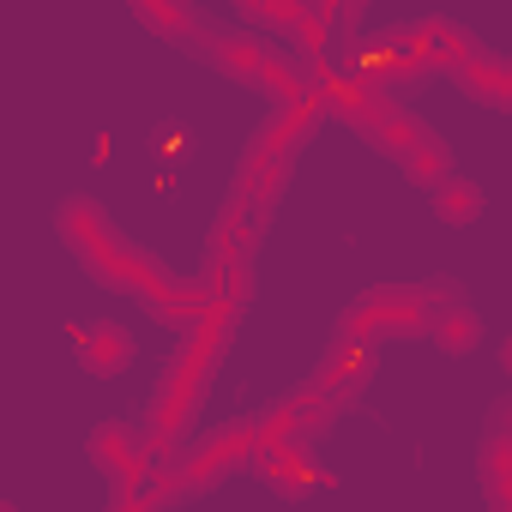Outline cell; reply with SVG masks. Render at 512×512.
Instances as JSON below:
<instances>
[{"instance_id":"9","label":"cell","mask_w":512,"mask_h":512,"mask_svg":"<svg viewBox=\"0 0 512 512\" xmlns=\"http://www.w3.org/2000/svg\"><path fill=\"white\" fill-rule=\"evenodd\" d=\"M434 217H440V223H476V217H482V193H476V181H464V175H440V181H434Z\"/></svg>"},{"instance_id":"1","label":"cell","mask_w":512,"mask_h":512,"mask_svg":"<svg viewBox=\"0 0 512 512\" xmlns=\"http://www.w3.org/2000/svg\"><path fill=\"white\" fill-rule=\"evenodd\" d=\"M55 223H61V241L79 253V266H85L91 278H103L109 290H133V296H145L151 308H169L163 272L145 260L133 241H121V229L109 223V211H103L97 199H85V193L67 199V205L55 211Z\"/></svg>"},{"instance_id":"4","label":"cell","mask_w":512,"mask_h":512,"mask_svg":"<svg viewBox=\"0 0 512 512\" xmlns=\"http://www.w3.org/2000/svg\"><path fill=\"white\" fill-rule=\"evenodd\" d=\"M362 326H368V338H410L428 326V302H422V290H374L356 308L350 332H362Z\"/></svg>"},{"instance_id":"10","label":"cell","mask_w":512,"mask_h":512,"mask_svg":"<svg viewBox=\"0 0 512 512\" xmlns=\"http://www.w3.org/2000/svg\"><path fill=\"white\" fill-rule=\"evenodd\" d=\"M0 512H19V506H13V500H0Z\"/></svg>"},{"instance_id":"6","label":"cell","mask_w":512,"mask_h":512,"mask_svg":"<svg viewBox=\"0 0 512 512\" xmlns=\"http://www.w3.org/2000/svg\"><path fill=\"white\" fill-rule=\"evenodd\" d=\"M91 458L109 464V470L121 476V494L139 482V440L127 434V422H103V428L91 434Z\"/></svg>"},{"instance_id":"2","label":"cell","mask_w":512,"mask_h":512,"mask_svg":"<svg viewBox=\"0 0 512 512\" xmlns=\"http://www.w3.org/2000/svg\"><path fill=\"white\" fill-rule=\"evenodd\" d=\"M374 139L416 175V181H440V175H452V157H446V145H440V133L428 127V121H416V115H404V109H392L380 127H374Z\"/></svg>"},{"instance_id":"5","label":"cell","mask_w":512,"mask_h":512,"mask_svg":"<svg viewBox=\"0 0 512 512\" xmlns=\"http://www.w3.org/2000/svg\"><path fill=\"white\" fill-rule=\"evenodd\" d=\"M73 350H79V362H85L91 374H115V368L133 362V338H127L121 326H109V320L79 326V332H73Z\"/></svg>"},{"instance_id":"3","label":"cell","mask_w":512,"mask_h":512,"mask_svg":"<svg viewBox=\"0 0 512 512\" xmlns=\"http://www.w3.org/2000/svg\"><path fill=\"white\" fill-rule=\"evenodd\" d=\"M422 302H428V338L446 350V356H464V350H476V338H482V326H476V314H470V302L458 296V284H428L422 290Z\"/></svg>"},{"instance_id":"8","label":"cell","mask_w":512,"mask_h":512,"mask_svg":"<svg viewBox=\"0 0 512 512\" xmlns=\"http://www.w3.org/2000/svg\"><path fill=\"white\" fill-rule=\"evenodd\" d=\"M506 404H494L488 416V440H482V488H488V506L506 512Z\"/></svg>"},{"instance_id":"7","label":"cell","mask_w":512,"mask_h":512,"mask_svg":"<svg viewBox=\"0 0 512 512\" xmlns=\"http://www.w3.org/2000/svg\"><path fill=\"white\" fill-rule=\"evenodd\" d=\"M452 73H458L482 103H494V109H506V103H512V79H506V67H500V61H488L482 49H464V55L452 61Z\"/></svg>"}]
</instances>
